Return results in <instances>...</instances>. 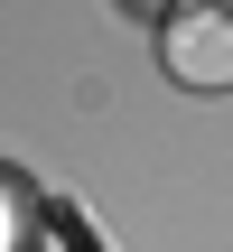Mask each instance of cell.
Masks as SVG:
<instances>
[{"mask_svg":"<svg viewBox=\"0 0 233 252\" xmlns=\"http://www.w3.org/2000/svg\"><path fill=\"white\" fill-rule=\"evenodd\" d=\"M168 75L187 94H233V0H187L168 9V37H159Z\"/></svg>","mask_w":233,"mask_h":252,"instance_id":"obj_1","label":"cell"},{"mask_svg":"<svg viewBox=\"0 0 233 252\" xmlns=\"http://www.w3.org/2000/svg\"><path fill=\"white\" fill-rule=\"evenodd\" d=\"M149 9H187V0H149Z\"/></svg>","mask_w":233,"mask_h":252,"instance_id":"obj_2","label":"cell"}]
</instances>
